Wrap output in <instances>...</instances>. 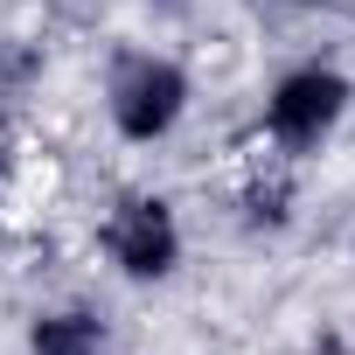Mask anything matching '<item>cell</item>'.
Returning <instances> with one entry per match:
<instances>
[{"instance_id":"obj_1","label":"cell","mask_w":355,"mask_h":355,"mask_svg":"<svg viewBox=\"0 0 355 355\" xmlns=\"http://www.w3.org/2000/svg\"><path fill=\"white\" fill-rule=\"evenodd\" d=\"M341 112H348V84L334 77V70H293L279 91H272V105H265V132L279 139V146H293V153H306V146H320L334 125H341Z\"/></svg>"},{"instance_id":"obj_2","label":"cell","mask_w":355,"mask_h":355,"mask_svg":"<svg viewBox=\"0 0 355 355\" xmlns=\"http://www.w3.org/2000/svg\"><path fill=\"white\" fill-rule=\"evenodd\" d=\"M182 105H189V77L174 70V63H160V56L119 63V77H112V119H119L125 139H160V132H174Z\"/></svg>"},{"instance_id":"obj_3","label":"cell","mask_w":355,"mask_h":355,"mask_svg":"<svg viewBox=\"0 0 355 355\" xmlns=\"http://www.w3.org/2000/svg\"><path fill=\"white\" fill-rule=\"evenodd\" d=\"M105 251L125 279H167L174 258H182V230H174V209L160 196H125L105 223Z\"/></svg>"},{"instance_id":"obj_4","label":"cell","mask_w":355,"mask_h":355,"mask_svg":"<svg viewBox=\"0 0 355 355\" xmlns=\"http://www.w3.org/2000/svg\"><path fill=\"white\" fill-rule=\"evenodd\" d=\"M28 355H112V334L98 313H42L28 334Z\"/></svg>"},{"instance_id":"obj_5","label":"cell","mask_w":355,"mask_h":355,"mask_svg":"<svg viewBox=\"0 0 355 355\" xmlns=\"http://www.w3.org/2000/svg\"><path fill=\"white\" fill-rule=\"evenodd\" d=\"M320 355H341V348H320Z\"/></svg>"}]
</instances>
